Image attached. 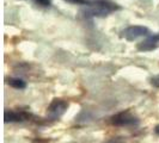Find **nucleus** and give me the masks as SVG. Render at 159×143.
Listing matches in <instances>:
<instances>
[{
    "instance_id": "f257e3e1",
    "label": "nucleus",
    "mask_w": 159,
    "mask_h": 143,
    "mask_svg": "<svg viewBox=\"0 0 159 143\" xmlns=\"http://www.w3.org/2000/svg\"><path fill=\"white\" fill-rule=\"evenodd\" d=\"M119 10H121V6L110 0H93V1H90V4L84 11H81V13H84V16L88 18L90 17H107Z\"/></svg>"
},
{
    "instance_id": "f03ea898",
    "label": "nucleus",
    "mask_w": 159,
    "mask_h": 143,
    "mask_svg": "<svg viewBox=\"0 0 159 143\" xmlns=\"http://www.w3.org/2000/svg\"><path fill=\"white\" fill-rule=\"evenodd\" d=\"M145 36H150V30L148 28L143 26V25H132L121 31V37L129 42H133Z\"/></svg>"
},
{
    "instance_id": "7ed1b4c3",
    "label": "nucleus",
    "mask_w": 159,
    "mask_h": 143,
    "mask_svg": "<svg viewBox=\"0 0 159 143\" xmlns=\"http://www.w3.org/2000/svg\"><path fill=\"white\" fill-rule=\"evenodd\" d=\"M111 123L116 127H134L139 124V119L130 111H123L114 115Z\"/></svg>"
},
{
    "instance_id": "20e7f679",
    "label": "nucleus",
    "mask_w": 159,
    "mask_h": 143,
    "mask_svg": "<svg viewBox=\"0 0 159 143\" xmlns=\"http://www.w3.org/2000/svg\"><path fill=\"white\" fill-rule=\"evenodd\" d=\"M68 109V103L65 102L64 99L60 98H55L53 99V102L49 104L47 109V113L49 116V118L52 119H57L61 116H64V113L67 111Z\"/></svg>"
},
{
    "instance_id": "39448f33",
    "label": "nucleus",
    "mask_w": 159,
    "mask_h": 143,
    "mask_svg": "<svg viewBox=\"0 0 159 143\" xmlns=\"http://www.w3.org/2000/svg\"><path fill=\"white\" fill-rule=\"evenodd\" d=\"M158 47H159V33L147 36L146 40L141 41L140 43L136 44V49H138L139 51H143V53L152 51V50L157 49Z\"/></svg>"
},
{
    "instance_id": "423d86ee",
    "label": "nucleus",
    "mask_w": 159,
    "mask_h": 143,
    "mask_svg": "<svg viewBox=\"0 0 159 143\" xmlns=\"http://www.w3.org/2000/svg\"><path fill=\"white\" fill-rule=\"evenodd\" d=\"M30 117L29 113L23 111H13V110H6L4 112V119L5 123H17V122H23Z\"/></svg>"
},
{
    "instance_id": "0eeeda50",
    "label": "nucleus",
    "mask_w": 159,
    "mask_h": 143,
    "mask_svg": "<svg viewBox=\"0 0 159 143\" xmlns=\"http://www.w3.org/2000/svg\"><path fill=\"white\" fill-rule=\"evenodd\" d=\"M6 82L11 87L16 88V89H24L26 87V82L19 78H6Z\"/></svg>"
},
{
    "instance_id": "6e6552de",
    "label": "nucleus",
    "mask_w": 159,
    "mask_h": 143,
    "mask_svg": "<svg viewBox=\"0 0 159 143\" xmlns=\"http://www.w3.org/2000/svg\"><path fill=\"white\" fill-rule=\"evenodd\" d=\"M32 1L41 7H50L53 4V0H32Z\"/></svg>"
},
{
    "instance_id": "1a4fd4ad",
    "label": "nucleus",
    "mask_w": 159,
    "mask_h": 143,
    "mask_svg": "<svg viewBox=\"0 0 159 143\" xmlns=\"http://www.w3.org/2000/svg\"><path fill=\"white\" fill-rule=\"evenodd\" d=\"M65 1L71 4H77V5H86V6L90 4V0H65Z\"/></svg>"
},
{
    "instance_id": "9d476101",
    "label": "nucleus",
    "mask_w": 159,
    "mask_h": 143,
    "mask_svg": "<svg viewBox=\"0 0 159 143\" xmlns=\"http://www.w3.org/2000/svg\"><path fill=\"white\" fill-rule=\"evenodd\" d=\"M151 84L156 87H159V75H156L154 78L151 79Z\"/></svg>"
},
{
    "instance_id": "9b49d317",
    "label": "nucleus",
    "mask_w": 159,
    "mask_h": 143,
    "mask_svg": "<svg viewBox=\"0 0 159 143\" xmlns=\"http://www.w3.org/2000/svg\"><path fill=\"white\" fill-rule=\"evenodd\" d=\"M154 131H156V134H157V135L159 136V124L157 125V127H156V129H154Z\"/></svg>"
}]
</instances>
